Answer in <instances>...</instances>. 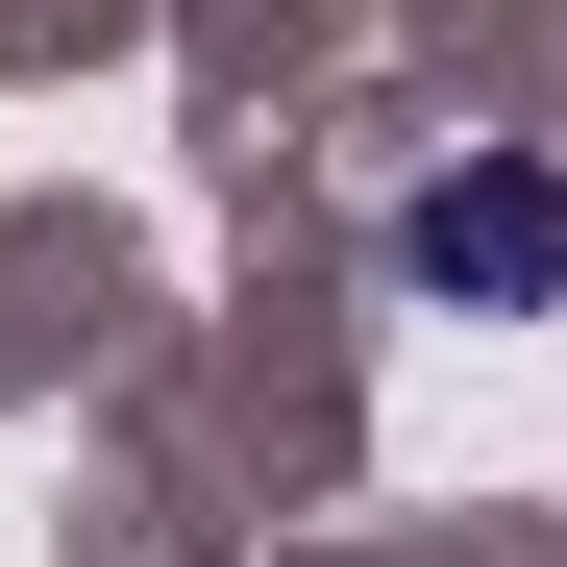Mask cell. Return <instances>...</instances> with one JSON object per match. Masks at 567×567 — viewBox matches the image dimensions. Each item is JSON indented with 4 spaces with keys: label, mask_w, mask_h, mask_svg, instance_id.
<instances>
[{
    "label": "cell",
    "mask_w": 567,
    "mask_h": 567,
    "mask_svg": "<svg viewBox=\"0 0 567 567\" xmlns=\"http://www.w3.org/2000/svg\"><path fill=\"white\" fill-rule=\"evenodd\" d=\"M395 297H444V321H543V297H567V173H543V148L420 173V198H395Z\"/></svg>",
    "instance_id": "cell-1"
}]
</instances>
